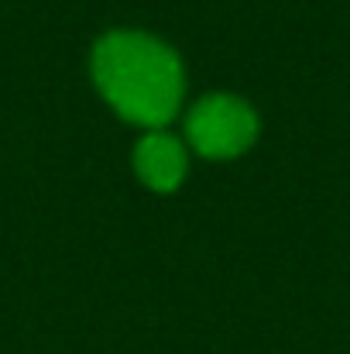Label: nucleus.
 Listing matches in <instances>:
<instances>
[{"mask_svg":"<svg viewBox=\"0 0 350 354\" xmlns=\"http://www.w3.org/2000/svg\"><path fill=\"white\" fill-rule=\"evenodd\" d=\"M134 176L151 193H175L189 176V145L186 138L162 131H144L130 151Z\"/></svg>","mask_w":350,"mask_h":354,"instance_id":"nucleus-3","label":"nucleus"},{"mask_svg":"<svg viewBox=\"0 0 350 354\" xmlns=\"http://www.w3.org/2000/svg\"><path fill=\"white\" fill-rule=\"evenodd\" d=\"M90 76L120 120L162 131L182 114L186 66L179 52L151 31L114 28L93 41Z\"/></svg>","mask_w":350,"mask_h":354,"instance_id":"nucleus-1","label":"nucleus"},{"mask_svg":"<svg viewBox=\"0 0 350 354\" xmlns=\"http://www.w3.org/2000/svg\"><path fill=\"white\" fill-rule=\"evenodd\" d=\"M257 134V111L237 93H206L186 111V145L210 162L240 158Z\"/></svg>","mask_w":350,"mask_h":354,"instance_id":"nucleus-2","label":"nucleus"}]
</instances>
